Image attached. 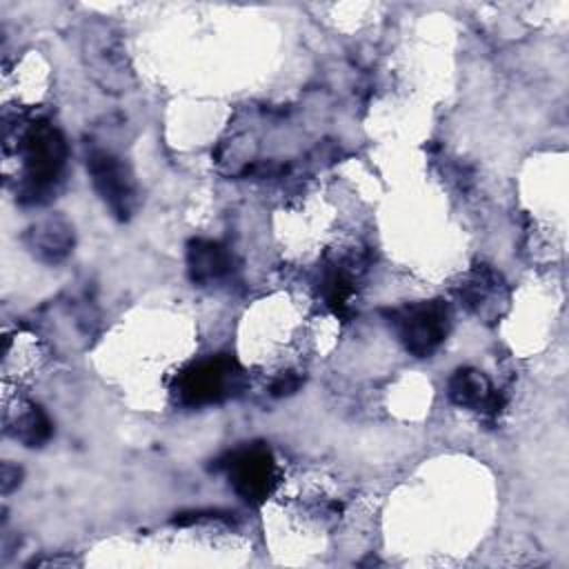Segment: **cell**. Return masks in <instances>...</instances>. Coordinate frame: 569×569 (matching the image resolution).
<instances>
[{
	"instance_id": "4fadbf2b",
	"label": "cell",
	"mask_w": 569,
	"mask_h": 569,
	"mask_svg": "<svg viewBox=\"0 0 569 569\" xmlns=\"http://www.w3.org/2000/svg\"><path fill=\"white\" fill-rule=\"evenodd\" d=\"M20 478H22V469L4 462L2 465V493H9L13 487H18Z\"/></svg>"
},
{
	"instance_id": "6da1fadb",
	"label": "cell",
	"mask_w": 569,
	"mask_h": 569,
	"mask_svg": "<svg viewBox=\"0 0 569 569\" xmlns=\"http://www.w3.org/2000/svg\"><path fill=\"white\" fill-rule=\"evenodd\" d=\"M22 158H24V184L22 200L42 202L51 187L60 180L67 160V144L62 133L47 122L33 124L22 136Z\"/></svg>"
},
{
	"instance_id": "8fae6325",
	"label": "cell",
	"mask_w": 569,
	"mask_h": 569,
	"mask_svg": "<svg viewBox=\"0 0 569 569\" xmlns=\"http://www.w3.org/2000/svg\"><path fill=\"white\" fill-rule=\"evenodd\" d=\"M322 298L325 305L338 316H351V300H353V280L345 267H333L325 273L322 280Z\"/></svg>"
},
{
	"instance_id": "52a82bcc",
	"label": "cell",
	"mask_w": 569,
	"mask_h": 569,
	"mask_svg": "<svg viewBox=\"0 0 569 569\" xmlns=\"http://www.w3.org/2000/svg\"><path fill=\"white\" fill-rule=\"evenodd\" d=\"M24 240L38 260L56 264L73 249V227L60 216H49L29 227Z\"/></svg>"
},
{
	"instance_id": "9c48e42d",
	"label": "cell",
	"mask_w": 569,
	"mask_h": 569,
	"mask_svg": "<svg viewBox=\"0 0 569 569\" xmlns=\"http://www.w3.org/2000/svg\"><path fill=\"white\" fill-rule=\"evenodd\" d=\"M502 289H505L502 278L493 269L480 264L460 284V300L473 313L485 316L487 309H491V307L498 311L493 300H498V302L502 300Z\"/></svg>"
},
{
	"instance_id": "5b68a950",
	"label": "cell",
	"mask_w": 569,
	"mask_h": 569,
	"mask_svg": "<svg viewBox=\"0 0 569 569\" xmlns=\"http://www.w3.org/2000/svg\"><path fill=\"white\" fill-rule=\"evenodd\" d=\"M87 171L91 176L93 189L104 200V204L113 211V216L120 220H127L138 204L136 182L127 164L113 153L96 149L87 156Z\"/></svg>"
},
{
	"instance_id": "7a4b0ae2",
	"label": "cell",
	"mask_w": 569,
	"mask_h": 569,
	"mask_svg": "<svg viewBox=\"0 0 569 569\" xmlns=\"http://www.w3.org/2000/svg\"><path fill=\"white\" fill-rule=\"evenodd\" d=\"M389 322L396 329L400 342L416 358L431 356L449 333L451 311L442 300H422L391 309Z\"/></svg>"
},
{
	"instance_id": "7c38bea8",
	"label": "cell",
	"mask_w": 569,
	"mask_h": 569,
	"mask_svg": "<svg viewBox=\"0 0 569 569\" xmlns=\"http://www.w3.org/2000/svg\"><path fill=\"white\" fill-rule=\"evenodd\" d=\"M300 376L296 371H282L273 382H271V396L282 398V396H291L293 391H298L300 387Z\"/></svg>"
},
{
	"instance_id": "277c9868",
	"label": "cell",
	"mask_w": 569,
	"mask_h": 569,
	"mask_svg": "<svg viewBox=\"0 0 569 569\" xmlns=\"http://www.w3.org/2000/svg\"><path fill=\"white\" fill-rule=\"evenodd\" d=\"M224 467L236 493L249 505H260L273 491L276 462L264 445H247L236 449L229 453Z\"/></svg>"
},
{
	"instance_id": "3957f363",
	"label": "cell",
	"mask_w": 569,
	"mask_h": 569,
	"mask_svg": "<svg viewBox=\"0 0 569 569\" xmlns=\"http://www.w3.org/2000/svg\"><path fill=\"white\" fill-rule=\"evenodd\" d=\"M242 387V369L229 356H216L187 367L178 382L176 393L187 407L216 405L233 396Z\"/></svg>"
},
{
	"instance_id": "8992f818",
	"label": "cell",
	"mask_w": 569,
	"mask_h": 569,
	"mask_svg": "<svg viewBox=\"0 0 569 569\" xmlns=\"http://www.w3.org/2000/svg\"><path fill=\"white\" fill-rule=\"evenodd\" d=\"M449 400L458 407L482 411L487 416H496L502 407L500 393L491 387L489 378L473 369V367H460L453 371L447 385Z\"/></svg>"
},
{
	"instance_id": "ba28073f",
	"label": "cell",
	"mask_w": 569,
	"mask_h": 569,
	"mask_svg": "<svg viewBox=\"0 0 569 569\" xmlns=\"http://www.w3.org/2000/svg\"><path fill=\"white\" fill-rule=\"evenodd\" d=\"M187 269L193 282L209 284L231 269V253L216 240L196 238L187 244Z\"/></svg>"
},
{
	"instance_id": "30bf717a",
	"label": "cell",
	"mask_w": 569,
	"mask_h": 569,
	"mask_svg": "<svg viewBox=\"0 0 569 569\" xmlns=\"http://www.w3.org/2000/svg\"><path fill=\"white\" fill-rule=\"evenodd\" d=\"M9 429H11L13 438L24 442L27 447H42L53 436L51 420L36 405H29L24 411H20Z\"/></svg>"
}]
</instances>
